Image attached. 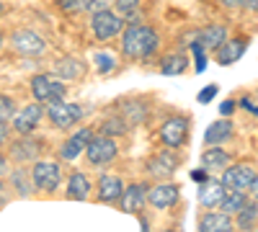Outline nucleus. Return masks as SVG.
<instances>
[{
  "label": "nucleus",
  "mask_w": 258,
  "mask_h": 232,
  "mask_svg": "<svg viewBox=\"0 0 258 232\" xmlns=\"http://www.w3.org/2000/svg\"><path fill=\"white\" fill-rule=\"evenodd\" d=\"M197 39L202 41V47H204V49H220L225 41H227V29L214 24V26L202 29V31L197 34Z\"/></svg>",
  "instance_id": "4be33fe9"
},
{
  "label": "nucleus",
  "mask_w": 258,
  "mask_h": 232,
  "mask_svg": "<svg viewBox=\"0 0 258 232\" xmlns=\"http://www.w3.org/2000/svg\"><path fill=\"white\" fill-rule=\"evenodd\" d=\"M31 93L36 101L41 103H52V101H59L64 98V86H62V78H52V75H44L39 72L31 78Z\"/></svg>",
  "instance_id": "7ed1b4c3"
},
{
  "label": "nucleus",
  "mask_w": 258,
  "mask_h": 232,
  "mask_svg": "<svg viewBox=\"0 0 258 232\" xmlns=\"http://www.w3.org/2000/svg\"><path fill=\"white\" fill-rule=\"evenodd\" d=\"M39 119H41V101L29 103V106H24V109L13 116V129H16L18 134H31L34 126L39 124Z\"/></svg>",
  "instance_id": "ddd939ff"
},
{
  "label": "nucleus",
  "mask_w": 258,
  "mask_h": 232,
  "mask_svg": "<svg viewBox=\"0 0 258 232\" xmlns=\"http://www.w3.org/2000/svg\"><path fill=\"white\" fill-rule=\"evenodd\" d=\"M207 173H209V171H204V168H202V171H194V173H191V178H194V181H204V176H207Z\"/></svg>",
  "instance_id": "79ce46f5"
},
{
  "label": "nucleus",
  "mask_w": 258,
  "mask_h": 232,
  "mask_svg": "<svg viewBox=\"0 0 258 232\" xmlns=\"http://www.w3.org/2000/svg\"><path fill=\"white\" fill-rule=\"evenodd\" d=\"M114 0H88V11L91 13H98V11H109V6Z\"/></svg>",
  "instance_id": "f704fd0d"
},
{
  "label": "nucleus",
  "mask_w": 258,
  "mask_h": 232,
  "mask_svg": "<svg viewBox=\"0 0 258 232\" xmlns=\"http://www.w3.org/2000/svg\"><path fill=\"white\" fill-rule=\"evenodd\" d=\"M91 139H93V129H91V126H83V129H78L68 142H64V144L59 147V158H62V160H68V163L78 160V158H80V152L88 150Z\"/></svg>",
  "instance_id": "1a4fd4ad"
},
{
  "label": "nucleus",
  "mask_w": 258,
  "mask_h": 232,
  "mask_svg": "<svg viewBox=\"0 0 258 232\" xmlns=\"http://www.w3.org/2000/svg\"><path fill=\"white\" fill-rule=\"evenodd\" d=\"M217 88H220V86H209V88H204V91L199 93V101H202V103H209L214 96H217Z\"/></svg>",
  "instance_id": "c9c22d12"
},
{
  "label": "nucleus",
  "mask_w": 258,
  "mask_h": 232,
  "mask_svg": "<svg viewBox=\"0 0 258 232\" xmlns=\"http://www.w3.org/2000/svg\"><path fill=\"white\" fill-rule=\"evenodd\" d=\"M119 204H121V212H126V214H140L142 206L147 204V191H145V186H142V183L126 186L124 194H121V199H119Z\"/></svg>",
  "instance_id": "4468645a"
},
{
  "label": "nucleus",
  "mask_w": 258,
  "mask_h": 232,
  "mask_svg": "<svg viewBox=\"0 0 258 232\" xmlns=\"http://www.w3.org/2000/svg\"><path fill=\"white\" fill-rule=\"evenodd\" d=\"M41 142L39 139H34V137H29V134H24L18 142H13L11 144V155L18 160V163H31V160H36L39 155H41Z\"/></svg>",
  "instance_id": "2eb2a0df"
},
{
  "label": "nucleus",
  "mask_w": 258,
  "mask_h": 232,
  "mask_svg": "<svg viewBox=\"0 0 258 232\" xmlns=\"http://www.w3.org/2000/svg\"><path fill=\"white\" fill-rule=\"evenodd\" d=\"M238 224L240 227H258V201L255 204H245V209L238 214Z\"/></svg>",
  "instance_id": "c756f323"
},
{
  "label": "nucleus",
  "mask_w": 258,
  "mask_h": 232,
  "mask_svg": "<svg viewBox=\"0 0 258 232\" xmlns=\"http://www.w3.org/2000/svg\"><path fill=\"white\" fill-rule=\"evenodd\" d=\"M26 178H31V171H26V168H18V171L11 176V181L16 183V188H18V194H21V196H29L31 183H34V181H29V183H26Z\"/></svg>",
  "instance_id": "c85d7f7f"
},
{
  "label": "nucleus",
  "mask_w": 258,
  "mask_h": 232,
  "mask_svg": "<svg viewBox=\"0 0 258 232\" xmlns=\"http://www.w3.org/2000/svg\"><path fill=\"white\" fill-rule=\"evenodd\" d=\"M47 116L57 129H70L73 124H78L83 119V109L78 103H68L64 98H59V101L47 103Z\"/></svg>",
  "instance_id": "f03ea898"
},
{
  "label": "nucleus",
  "mask_w": 258,
  "mask_h": 232,
  "mask_svg": "<svg viewBox=\"0 0 258 232\" xmlns=\"http://www.w3.org/2000/svg\"><path fill=\"white\" fill-rule=\"evenodd\" d=\"M199 229L202 232H227L232 229V219L227 212H207L199 219Z\"/></svg>",
  "instance_id": "412c9836"
},
{
  "label": "nucleus",
  "mask_w": 258,
  "mask_h": 232,
  "mask_svg": "<svg viewBox=\"0 0 258 232\" xmlns=\"http://www.w3.org/2000/svg\"><path fill=\"white\" fill-rule=\"evenodd\" d=\"M137 6H140V0H116V11L121 16H129V18H135Z\"/></svg>",
  "instance_id": "72a5a7b5"
},
{
  "label": "nucleus",
  "mask_w": 258,
  "mask_h": 232,
  "mask_svg": "<svg viewBox=\"0 0 258 232\" xmlns=\"http://www.w3.org/2000/svg\"><path fill=\"white\" fill-rule=\"evenodd\" d=\"M188 137V119L186 116H170L160 126V142L170 150H178Z\"/></svg>",
  "instance_id": "0eeeda50"
},
{
  "label": "nucleus",
  "mask_w": 258,
  "mask_h": 232,
  "mask_svg": "<svg viewBox=\"0 0 258 232\" xmlns=\"http://www.w3.org/2000/svg\"><path fill=\"white\" fill-rule=\"evenodd\" d=\"M126 129H129V121L124 116H111L101 124V134H109V137H121L126 134Z\"/></svg>",
  "instance_id": "bb28decb"
},
{
  "label": "nucleus",
  "mask_w": 258,
  "mask_h": 232,
  "mask_svg": "<svg viewBox=\"0 0 258 232\" xmlns=\"http://www.w3.org/2000/svg\"><path fill=\"white\" fill-rule=\"evenodd\" d=\"M91 194V181L88 176H83V173H73L70 181H68V199L73 201H85Z\"/></svg>",
  "instance_id": "b1692460"
},
{
  "label": "nucleus",
  "mask_w": 258,
  "mask_h": 232,
  "mask_svg": "<svg viewBox=\"0 0 258 232\" xmlns=\"http://www.w3.org/2000/svg\"><path fill=\"white\" fill-rule=\"evenodd\" d=\"M227 191L230 188L220 181H207V183H202V188H199V204L202 206H207V209H217L222 201H225V196H227Z\"/></svg>",
  "instance_id": "dca6fc26"
},
{
  "label": "nucleus",
  "mask_w": 258,
  "mask_h": 232,
  "mask_svg": "<svg viewBox=\"0 0 258 232\" xmlns=\"http://www.w3.org/2000/svg\"><path fill=\"white\" fill-rule=\"evenodd\" d=\"M222 6H227V8H232V6H240V0H220Z\"/></svg>",
  "instance_id": "37998d69"
},
{
  "label": "nucleus",
  "mask_w": 258,
  "mask_h": 232,
  "mask_svg": "<svg viewBox=\"0 0 258 232\" xmlns=\"http://www.w3.org/2000/svg\"><path fill=\"white\" fill-rule=\"evenodd\" d=\"M11 47L18 52V54H26V57H39L41 52L47 49L44 39H41L36 31L31 29H18L11 34Z\"/></svg>",
  "instance_id": "6e6552de"
},
{
  "label": "nucleus",
  "mask_w": 258,
  "mask_h": 232,
  "mask_svg": "<svg viewBox=\"0 0 258 232\" xmlns=\"http://www.w3.org/2000/svg\"><path fill=\"white\" fill-rule=\"evenodd\" d=\"M232 109H235V101H232V98L222 101V106H220V111H222L225 116H230V114H232Z\"/></svg>",
  "instance_id": "e433bc0d"
},
{
  "label": "nucleus",
  "mask_w": 258,
  "mask_h": 232,
  "mask_svg": "<svg viewBox=\"0 0 258 232\" xmlns=\"http://www.w3.org/2000/svg\"><path fill=\"white\" fill-rule=\"evenodd\" d=\"M255 178V171L250 165L240 163V165H227L225 171H222V183L227 188H238V191H245V188H250Z\"/></svg>",
  "instance_id": "9d476101"
},
{
  "label": "nucleus",
  "mask_w": 258,
  "mask_h": 232,
  "mask_svg": "<svg viewBox=\"0 0 258 232\" xmlns=\"http://www.w3.org/2000/svg\"><path fill=\"white\" fill-rule=\"evenodd\" d=\"M64 13H78V11H83V8H88V0H59L57 3Z\"/></svg>",
  "instance_id": "473e14b6"
},
{
  "label": "nucleus",
  "mask_w": 258,
  "mask_h": 232,
  "mask_svg": "<svg viewBox=\"0 0 258 232\" xmlns=\"http://www.w3.org/2000/svg\"><path fill=\"white\" fill-rule=\"evenodd\" d=\"M124 194V183L119 176H101L98 178V201L103 204H114Z\"/></svg>",
  "instance_id": "f3484780"
},
{
  "label": "nucleus",
  "mask_w": 258,
  "mask_h": 232,
  "mask_svg": "<svg viewBox=\"0 0 258 232\" xmlns=\"http://www.w3.org/2000/svg\"><path fill=\"white\" fill-rule=\"evenodd\" d=\"M13 116H16V103L8 96H3L0 98V121H11Z\"/></svg>",
  "instance_id": "2f4dec72"
},
{
  "label": "nucleus",
  "mask_w": 258,
  "mask_h": 232,
  "mask_svg": "<svg viewBox=\"0 0 258 232\" xmlns=\"http://www.w3.org/2000/svg\"><path fill=\"white\" fill-rule=\"evenodd\" d=\"M0 176H3V178L8 176V158L6 155H3V160H0Z\"/></svg>",
  "instance_id": "a19ab883"
},
{
  "label": "nucleus",
  "mask_w": 258,
  "mask_h": 232,
  "mask_svg": "<svg viewBox=\"0 0 258 232\" xmlns=\"http://www.w3.org/2000/svg\"><path fill=\"white\" fill-rule=\"evenodd\" d=\"M186 65H188V59H186L183 52H170V54L163 57V62H160V72H163V75H181V72L186 70Z\"/></svg>",
  "instance_id": "393cba45"
},
{
  "label": "nucleus",
  "mask_w": 258,
  "mask_h": 232,
  "mask_svg": "<svg viewBox=\"0 0 258 232\" xmlns=\"http://www.w3.org/2000/svg\"><path fill=\"white\" fill-rule=\"evenodd\" d=\"M230 165V155L222 150L220 144H212L209 150L202 155V168L209 173H217V171H225V168Z\"/></svg>",
  "instance_id": "6ab92c4d"
},
{
  "label": "nucleus",
  "mask_w": 258,
  "mask_h": 232,
  "mask_svg": "<svg viewBox=\"0 0 258 232\" xmlns=\"http://www.w3.org/2000/svg\"><path fill=\"white\" fill-rule=\"evenodd\" d=\"M240 8H245V11H258V0H240Z\"/></svg>",
  "instance_id": "58836bf2"
},
{
  "label": "nucleus",
  "mask_w": 258,
  "mask_h": 232,
  "mask_svg": "<svg viewBox=\"0 0 258 232\" xmlns=\"http://www.w3.org/2000/svg\"><path fill=\"white\" fill-rule=\"evenodd\" d=\"M91 29H93V36L101 41L114 39L116 34L124 31V18L121 13H114V11H98L91 18Z\"/></svg>",
  "instance_id": "39448f33"
},
{
  "label": "nucleus",
  "mask_w": 258,
  "mask_h": 232,
  "mask_svg": "<svg viewBox=\"0 0 258 232\" xmlns=\"http://www.w3.org/2000/svg\"><path fill=\"white\" fill-rule=\"evenodd\" d=\"M52 72H54L57 78H62V80H78V78H83L85 67H83V62L75 59V57H62V59L54 62Z\"/></svg>",
  "instance_id": "aec40b11"
},
{
  "label": "nucleus",
  "mask_w": 258,
  "mask_h": 232,
  "mask_svg": "<svg viewBox=\"0 0 258 232\" xmlns=\"http://www.w3.org/2000/svg\"><path fill=\"white\" fill-rule=\"evenodd\" d=\"M250 196L258 201V173H255V178H253V183H250Z\"/></svg>",
  "instance_id": "ea45409f"
},
{
  "label": "nucleus",
  "mask_w": 258,
  "mask_h": 232,
  "mask_svg": "<svg viewBox=\"0 0 258 232\" xmlns=\"http://www.w3.org/2000/svg\"><path fill=\"white\" fill-rule=\"evenodd\" d=\"M245 204H248L245 191H238V188H230L227 196H225V201L220 204V209H222V212H227V214H240L243 209H245Z\"/></svg>",
  "instance_id": "a878e982"
},
{
  "label": "nucleus",
  "mask_w": 258,
  "mask_h": 232,
  "mask_svg": "<svg viewBox=\"0 0 258 232\" xmlns=\"http://www.w3.org/2000/svg\"><path fill=\"white\" fill-rule=\"evenodd\" d=\"M93 65H96V70H98L101 75H109V72L116 67V57L109 54V52H96V54H93Z\"/></svg>",
  "instance_id": "cd10ccee"
},
{
  "label": "nucleus",
  "mask_w": 258,
  "mask_h": 232,
  "mask_svg": "<svg viewBox=\"0 0 258 232\" xmlns=\"http://www.w3.org/2000/svg\"><path fill=\"white\" fill-rule=\"evenodd\" d=\"M160 47V36L142 24H129L121 36V54L126 59H147Z\"/></svg>",
  "instance_id": "f257e3e1"
},
{
  "label": "nucleus",
  "mask_w": 258,
  "mask_h": 232,
  "mask_svg": "<svg viewBox=\"0 0 258 232\" xmlns=\"http://www.w3.org/2000/svg\"><path fill=\"white\" fill-rule=\"evenodd\" d=\"M245 49H248L245 39H227L220 49H214V54H217L220 65H232V62H238L245 54Z\"/></svg>",
  "instance_id": "a211bd4d"
},
{
  "label": "nucleus",
  "mask_w": 258,
  "mask_h": 232,
  "mask_svg": "<svg viewBox=\"0 0 258 232\" xmlns=\"http://www.w3.org/2000/svg\"><path fill=\"white\" fill-rule=\"evenodd\" d=\"M8 124L11 121H0V139H3V144H8Z\"/></svg>",
  "instance_id": "4c0bfd02"
},
{
  "label": "nucleus",
  "mask_w": 258,
  "mask_h": 232,
  "mask_svg": "<svg viewBox=\"0 0 258 232\" xmlns=\"http://www.w3.org/2000/svg\"><path fill=\"white\" fill-rule=\"evenodd\" d=\"M232 137V121L230 119H220V121H214L212 126H207V132H204V142L212 147V144H222Z\"/></svg>",
  "instance_id": "5701e85b"
},
{
  "label": "nucleus",
  "mask_w": 258,
  "mask_h": 232,
  "mask_svg": "<svg viewBox=\"0 0 258 232\" xmlns=\"http://www.w3.org/2000/svg\"><path fill=\"white\" fill-rule=\"evenodd\" d=\"M85 155H88V163L96 165V168L109 165V163L119 155L116 139L109 137V134H98V137L91 139V144H88V150H85Z\"/></svg>",
  "instance_id": "20e7f679"
},
{
  "label": "nucleus",
  "mask_w": 258,
  "mask_h": 232,
  "mask_svg": "<svg viewBox=\"0 0 258 232\" xmlns=\"http://www.w3.org/2000/svg\"><path fill=\"white\" fill-rule=\"evenodd\" d=\"M31 176H34V186H36V188L52 194L54 188L59 186L62 168H59V163H54V160H36L34 168H31Z\"/></svg>",
  "instance_id": "423d86ee"
},
{
  "label": "nucleus",
  "mask_w": 258,
  "mask_h": 232,
  "mask_svg": "<svg viewBox=\"0 0 258 232\" xmlns=\"http://www.w3.org/2000/svg\"><path fill=\"white\" fill-rule=\"evenodd\" d=\"M178 183H158L147 191V204H153L155 209H168L178 201Z\"/></svg>",
  "instance_id": "9b49d317"
},
{
  "label": "nucleus",
  "mask_w": 258,
  "mask_h": 232,
  "mask_svg": "<svg viewBox=\"0 0 258 232\" xmlns=\"http://www.w3.org/2000/svg\"><path fill=\"white\" fill-rule=\"evenodd\" d=\"M176 171H178V158L170 152V147L165 152H158L155 158L147 160V173L155 178H170Z\"/></svg>",
  "instance_id": "f8f14e48"
},
{
  "label": "nucleus",
  "mask_w": 258,
  "mask_h": 232,
  "mask_svg": "<svg viewBox=\"0 0 258 232\" xmlns=\"http://www.w3.org/2000/svg\"><path fill=\"white\" fill-rule=\"evenodd\" d=\"M145 106L142 103H126L124 106V119L129 121V124H142L145 121Z\"/></svg>",
  "instance_id": "7c9ffc66"
}]
</instances>
